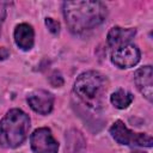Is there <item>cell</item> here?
<instances>
[{
	"label": "cell",
	"mask_w": 153,
	"mask_h": 153,
	"mask_svg": "<svg viewBox=\"0 0 153 153\" xmlns=\"http://www.w3.org/2000/svg\"><path fill=\"white\" fill-rule=\"evenodd\" d=\"M134 82L141 94L149 102L153 99V69L147 65L140 67L134 73Z\"/></svg>",
	"instance_id": "obj_8"
},
{
	"label": "cell",
	"mask_w": 153,
	"mask_h": 153,
	"mask_svg": "<svg viewBox=\"0 0 153 153\" xmlns=\"http://www.w3.org/2000/svg\"><path fill=\"white\" fill-rule=\"evenodd\" d=\"M133 153H145V152H140V151H135V152H133Z\"/></svg>",
	"instance_id": "obj_13"
},
{
	"label": "cell",
	"mask_w": 153,
	"mask_h": 153,
	"mask_svg": "<svg viewBox=\"0 0 153 153\" xmlns=\"http://www.w3.org/2000/svg\"><path fill=\"white\" fill-rule=\"evenodd\" d=\"M135 35H136V30L133 27L114 26L108 32L106 42L108 45L115 50L123 45L129 44V42L135 37Z\"/></svg>",
	"instance_id": "obj_9"
},
{
	"label": "cell",
	"mask_w": 153,
	"mask_h": 153,
	"mask_svg": "<svg viewBox=\"0 0 153 153\" xmlns=\"http://www.w3.org/2000/svg\"><path fill=\"white\" fill-rule=\"evenodd\" d=\"M0 27H1V19H0Z\"/></svg>",
	"instance_id": "obj_14"
},
{
	"label": "cell",
	"mask_w": 153,
	"mask_h": 153,
	"mask_svg": "<svg viewBox=\"0 0 153 153\" xmlns=\"http://www.w3.org/2000/svg\"><path fill=\"white\" fill-rule=\"evenodd\" d=\"M141 59V53L139 48L134 44H127L118 49H115L111 54V62L121 68H131L137 65Z\"/></svg>",
	"instance_id": "obj_6"
},
{
	"label": "cell",
	"mask_w": 153,
	"mask_h": 153,
	"mask_svg": "<svg viewBox=\"0 0 153 153\" xmlns=\"http://www.w3.org/2000/svg\"><path fill=\"white\" fill-rule=\"evenodd\" d=\"M62 12L68 29L75 35L97 27L108 16L106 6L103 2L88 0L65 1L62 4Z\"/></svg>",
	"instance_id": "obj_1"
},
{
	"label": "cell",
	"mask_w": 153,
	"mask_h": 153,
	"mask_svg": "<svg viewBox=\"0 0 153 153\" xmlns=\"http://www.w3.org/2000/svg\"><path fill=\"white\" fill-rule=\"evenodd\" d=\"M30 146L35 153H57L59 142L49 128H38L30 136Z\"/></svg>",
	"instance_id": "obj_5"
},
{
	"label": "cell",
	"mask_w": 153,
	"mask_h": 153,
	"mask_svg": "<svg viewBox=\"0 0 153 153\" xmlns=\"http://www.w3.org/2000/svg\"><path fill=\"white\" fill-rule=\"evenodd\" d=\"M14 42L24 51L30 50L35 43V31L30 24L22 23L14 29Z\"/></svg>",
	"instance_id": "obj_10"
},
{
	"label": "cell",
	"mask_w": 153,
	"mask_h": 153,
	"mask_svg": "<svg viewBox=\"0 0 153 153\" xmlns=\"http://www.w3.org/2000/svg\"><path fill=\"white\" fill-rule=\"evenodd\" d=\"M30 108L41 115H48L54 106V96L45 90H36L27 96Z\"/></svg>",
	"instance_id": "obj_7"
},
{
	"label": "cell",
	"mask_w": 153,
	"mask_h": 153,
	"mask_svg": "<svg viewBox=\"0 0 153 153\" xmlns=\"http://www.w3.org/2000/svg\"><path fill=\"white\" fill-rule=\"evenodd\" d=\"M108 88V78L98 71H86L81 73L73 86L76 97L93 110H100L104 108Z\"/></svg>",
	"instance_id": "obj_2"
},
{
	"label": "cell",
	"mask_w": 153,
	"mask_h": 153,
	"mask_svg": "<svg viewBox=\"0 0 153 153\" xmlns=\"http://www.w3.org/2000/svg\"><path fill=\"white\" fill-rule=\"evenodd\" d=\"M110 134L116 142L124 146H140V147H152V136L145 133H134L126 127L122 121H116L110 127Z\"/></svg>",
	"instance_id": "obj_4"
},
{
	"label": "cell",
	"mask_w": 153,
	"mask_h": 153,
	"mask_svg": "<svg viewBox=\"0 0 153 153\" xmlns=\"http://www.w3.org/2000/svg\"><path fill=\"white\" fill-rule=\"evenodd\" d=\"M133 99H134V96L130 92H128V91H126L123 88L116 90L110 96L111 104L115 108H117V109H126V108H128L131 104Z\"/></svg>",
	"instance_id": "obj_11"
},
{
	"label": "cell",
	"mask_w": 153,
	"mask_h": 153,
	"mask_svg": "<svg viewBox=\"0 0 153 153\" xmlns=\"http://www.w3.org/2000/svg\"><path fill=\"white\" fill-rule=\"evenodd\" d=\"M45 25L48 27V30L53 33V35H57L60 32V23L56 22L53 18H45Z\"/></svg>",
	"instance_id": "obj_12"
},
{
	"label": "cell",
	"mask_w": 153,
	"mask_h": 153,
	"mask_svg": "<svg viewBox=\"0 0 153 153\" xmlns=\"http://www.w3.org/2000/svg\"><path fill=\"white\" fill-rule=\"evenodd\" d=\"M30 129V117L20 109H11L0 121V145L4 148H16L26 139Z\"/></svg>",
	"instance_id": "obj_3"
}]
</instances>
